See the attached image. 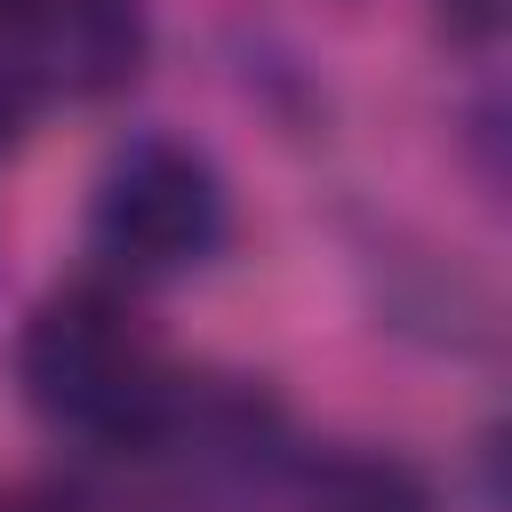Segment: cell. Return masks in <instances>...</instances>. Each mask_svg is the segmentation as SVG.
<instances>
[{"label": "cell", "mask_w": 512, "mask_h": 512, "mask_svg": "<svg viewBox=\"0 0 512 512\" xmlns=\"http://www.w3.org/2000/svg\"><path fill=\"white\" fill-rule=\"evenodd\" d=\"M16 384L40 424L96 440V448H128L168 384V360L112 280H72L24 312Z\"/></svg>", "instance_id": "6da1fadb"}, {"label": "cell", "mask_w": 512, "mask_h": 512, "mask_svg": "<svg viewBox=\"0 0 512 512\" xmlns=\"http://www.w3.org/2000/svg\"><path fill=\"white\" fill-rule=\"evenodd\" d=\"M88 248L128 280H176L224 248V176L184 136H128L88 192Z\"/></svg>", "instance_id": "7a4b0ae2"}, {"label": "cell", "mask_w": 512, "mask_h": 512, "mask_svg": "<svg viewBox=\"0 0 512 512\" xmlns=\"http://www.w3.org/2000/svg\"><path fill=\"white\" fill-rule=\"evenodd\" d=\"M296 512H440L424 472L408 456L384 448H336L320 464H304L296 480Z\"/></svg>", "instance_id": "3957f363"}, {"label": "cell", "mask_w": 512, "mask_h": 512, "mask_svg": "<svg viewBox=\"0 0 512 512\" xmlns=\"http://www.w3.org/2000/svg\"><path fill=\"white\" fill-rule=\"evenodd\" d=\"M40 72H32V56H24V40H0V152H16L24 144V128H32V112H40Z\"/></svg>", "instance_id": "277c9868"}, {"label": "cell", "mask_w": 512, "mask_h": 512, "mask_svg": "<svg viewBox=\"0 0 512 512\" xmlns=\"http://www.w3.org/2000/svg\"><path fill=\"white\" fill-rule=\"evenodd\" d=\"M440 24L456 40H472V48H488L504 32V0H440Z\"/></svg>", "instance_id": "5b68a950"}, {"label": "cell", "mask_w": 512, "mask_h": 512, "mask_svg": "<svg viewBox=\"0 0 512 512\" xmlns=\"http://www.w3.org/2000/svg\"><path fill=\"white\" fill-rule=\"evenodd\" d=\"M0 512H72V504H56V496H40V488H8Z\"/></svg>", "instance_id": "8992f818"}, {"label": "cell", "mask_w": 512, "mask_h": 512, "mask_svg": "<svg viewBox=\"0 0 512 512\" xmlns=\"http://www.w3.org/2000/svg\"><path fill=\"white\" fill-rule=\"evenodd\" d=\"M32 0H0V32H16V16H24Z\"/></svg>", "instance_id": "52a82bcc"}, {"label": "cell", "mask_w": 512, "mask_h": 512, "mask_svg": "<svg viewBox=\"0 0 512 512\" xmlns=\"http://www.w3.org/2000/svg\"><path fill=\"white\" fill-rule=\"evenodd\" d=\"M192 512H208V504H192Z\"/></svg>", "instance_id": "ba28073f"}]
</instances>
